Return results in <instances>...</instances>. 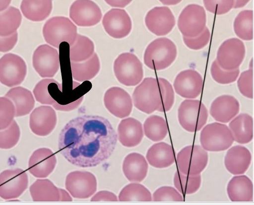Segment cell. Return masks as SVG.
<instances>
[{
    "instance_id": "6da1fadb",
    "label": "cell",
    "mask_w": 254,
    "mask_h": 205,
    "mask_svg": "<svg viewBox=\"0 0 254 205\" xmlns=\"http://www.w3.org/2000/svg\"><path fill=\"white\" fill-rule=\"evenodd\" d=\"M118 136L110 121L101 116H83L70 120L59 138L60 153L71 164L93 167L114 153Z\"/></svg>"
},
{
    "instance_id": "7a4b0ae2",
    "label": "cell",
    "mask_w": 254,
    "mask_h": 205,
    "mask_svg": "<svg viewBox=\"0 0 254 205\" xmlns=\"http://www.w3.org/2000/svg\"><path fill=\"white\" fill-rule=\"evenodd\" d=\"M177 56L175 44L166 38L157 39L147 47L144 62L149 68L155 70L166 69L175 62Z\"/></svg>"
},
{
    "instance_id": "3957f363",
    "label": "cell",
    "mask_w": 254,
    "mask_h": 205,
    "mask_svg": "<svg viewBox=\"0 0 254 205\" xmlns=\"http://www.w3.org/2000/svg\"><path fill=\"white\" fill-rule=\"evenodd\" d=\"M43 34L46 42L54 47L59 48L64 42L70 46L76 39L77 27L68 18L55 17L45 23Z\"/></svg>"
},
{
    "instance_id": "277c9868",
    "label": "cell",
    "mask_w": 254,
    "mask_h": 205,
    "mask_svg": "<svg viewBox=\"0 0 254 205\" xmlns=\"http://www.w3.org/2000/svg\"><path fill=\"white\" fill-rule=\"evenodd\" d=\"M134 107L146 114L157 111L161 105L160 89L157 78L147 77L135 88L132 94Z\"/></svg>"
},
{
    "instance_id": "5b68a950",
    "label": "cell",
    "mask_w": 254,
    "mask_h": 205,
    "mask_svg": "<svg viewBox=\"0 0 254 205\" xmlns=\"http://www.w3.org/2000/svg\"><path fill=\"white\" fill-rule=\"evenodd\" d=\"M208 119L207 109L198 100H185L178 110L179 123L184 130L190 133L200 131L206 124Z\"/></svg>"
},
{
    "instance_id": "8992f818",
    "label": "cell",
    "mask_w": 254,
    "mask_h": 205,
    "mask_svg": "<svg viewBox=\"0 0 254 205\" xmlns=\"http://www.w3.org/2000/svg\"><path fill=\"white\" fill-rule=\"evenodd\" d=\"M200 141L201 147L206 151L221 152L229 148L233 144L234 139L226 125L214 123L203 129Z\"/></svg>"
},
{
    "instance_id": "52a82bcc",
    "label": "cell",
    "mask_w": 254,
    "mask_h": 205,
    "mask_svg": "<svg viewBox=\"0 0 254 205\" xmlns=\"http://www.w3.org/2000/svg\"><path fill=\"white\" fill-rule=\"evenodd\" d=\"M114 69L119 81L127 86L137 85L143 77L142 64L132 53L120 55L115 62Z\"/></svg>"
},
{
    "instance_id": "ba28073f",
    "label": "cell",
    "mask_w": 254,
    "mask_h": 205,
    "mask_svg": "<svg viewBox=\"0 0 254 205\" xmlns=\"http://www.w3.org/2000/svg\"><path fill=\"white\" fill-rule=\"evenodd\" d=\"M179 170L190 175L200 174L208 162V154L199 145H190L184 148L178 154L177 158Z\"/></svg>"
},
{
    "instance_id": "9c48e42d",
    "label": "cell",
    "mask_w": 254,
    "mask_h": 205,
    "mask_svg": "<svg viewBox=\"0 0 254 205\" xmlns=\"http://www.w3.org/2000/svg\"><path fill=\"white\" fill-rule=\"evenodd\" d=\"M27 67L24 60L14 54L0 59V82L9 87L21 84L25 80Z\"/></svg>"
},
{
    "instance_id": "30bf717a",
    "label": "cell",
    "mask_w": 254,
    "mask_h": 205,
    "mask_svg": "<svg viewBox=\"0 0 254 205\" xmlns=\"http://www.w3.org/2000/svg\"><path fill=\"white\" fill-rule=\"evenodd\" d=\"M206 13L202 6L190 4L181 13L178 27L184 37L193 38L199 35L206 27Z\"/></svg>"
},
{
    "instance_id": "8fae6325",
    "label": "cell",
    "mask_w": 254,
    "mask_h": 205,
    "mask_svg": "<svg viewBox=\"0 0 254 205\" xmlns=\"http://www.w3.org/2000/svg\"><path fill=\"white\" fill-rule=\"evenodd\" d=\"M29 178L23 170H6L0 174V197L8 200L19 198L28 188Z\"/></svg>"
},
{
    "instance_id": "7c38bea8",
    "label": "cell",
    "mask_w": 254,
    "mask_h": 205,
    "mask_svg": "<svg viewBox=\"0 0 254 205\" xmlns=\"http://www.w3.org/2000/svg\"><path fill=\"white\" fill-rule=\"evenodd\" d=\"M66 189L74 198L86 199L92 196L97 190L96 176L87 171H73L66 176Z\"/></svg>"
},
{
    "instance_id": "4fadbf2b",
    "label": "cell",
    "mask_w": 254,
    "mask_h": 205,
    "mask_svg": "<svg viewBox=\"0 0 254 205\" xmlns=\"http://www.w3.org/2000/svg\"><path fill=\"white\" fill-rule=\"evenodd\" d=\"M33 93L36 101L51 105L57 111L67 112L62 86L54 79H44L35 86Z\"/></svg>"
},
{
    "instance_id": "5bb4252c",
    "label": "cell",
    "mask_w": 254,
    "mask_h": 205,
    "mask_svg": "<svg viewBox=\"0 0 254 205\" xmlns=\"http://www.w3.org/2000/svg\"><path fill=\"white\" fill-rule=\"evenodd\" d=\"M100 8L91 0H76L70 6L69 17L79 27H92L102 18Z\"/></svg>"
},
{
    "instance_id": "9a60e30c",
    "label": "cell",
    "mask_w": 254,
    "mask_h": 205,
    "mask_svg": "<svg viewBox=\"0 0 254 205\" xmlns=\"http://www.w3.org/2000/svg\"><path fill=\"white\" fill-rule=\"evenodd\" d=\"M246 54V49L242 41L237 38L225 41L217 52L216 61L219 66L227 70L239 68Z\"/></svg>"
},
{
    "instance_id": "2e32d148",
    "label": "cell",
    "mask_w": 254,
    "mask_h": 205,
    "mask_svg": "<svg viewBox=\"0 0 254 205\" xmlns=\"http://www.w3.org/2000/svg\"><path fill=\"white\" fill-rule=\"evenodd\" d=\"M33 65L42 77H54L60 68L58 51L48 45L40 46L34 53Z\"/></svg>"
},
{
    "instance_id": "e0dca14e",
    "label": "cell",
    "mask_w": 254,
    "mask_h": 205,
    "mask_svg": "<svg viewBox=\"0 0 254 205\" xmlns=\"http://www.w3.org/2000/svg\"><path fill=\"white\" fill-rule=\"evenodd\" d=\"M145 22L152 33L157 36H163L173 30L176 25V19L169 8L157 7L147 13Z\"/></svg>"
},
{
    "instance_id": "ac0fdd59",
    "label": "cell",
    "mask_w": 254,
    "mask_h": 205,
    "mask_svg": "<svg viewBox=\"0 0 254 205\" xmlns=\"http://www.w3.org/2000/svg\"><path fill=\"white\" fill-rule=\"evenodd\" d=\"M104 104L110 113L119 119L129 116L133 108L130 95L119 87H111L106 91L104 96Z\"/></svg>"
},
{
    "instance_id": "d6986e66",
    "label": "cell",
    "mask_w": 254,
    "mask_h": 205,
    "mask_svg": "<svg viewBox=\"0 0 254 205\" xmlns=\"http://www.w3.org/2000/svg\"><path fill=\"white\" fill-rule=\"evenodd\" d=\"M103 25L106 32L115 39L127 37L132 29L131 20L123 9H113L104 16Z\"/></svg>"
},
{
    "instance_id": "ffe728a7",
    "label": "cell",
    "mask_w": 254,
    "mask_h": 205,
    "mask_svg": "<svg viewBox=\"0 0 254 205\" xmlns=\"http://www.w3.org/2000/svg\"><path fill=\"white\" fill-rule=\"evenodd\" d=\"M174 86L179 95L186 98L194 99L198 97L202 91L203 79L197 71L187 69L177 75Z\"/></svg>"
},
{
    "instance_id": "44dd1931",
    "label": "cell",
    "mask_w": 254,
    "mask_h": 205,
    "mask_svg": "<svg viewBox=\"0 0 254 205\" xmlns=\"http://www.w3.org/2000/svg\"><path fill=\"white\" fill-rule=\"evenodd\" d=\"M57 123V114L50 106H42L36 108L30 116V128L35 135L47 137L52 133Z\"/></svg>"
},
{
    "instance_id": "7402d4cb",
    "label": "cell",
    "mask_w": 254,
    "mask_h": 205,
    "mask_svg": "<svg viewBox=\"0 0 254 205\" xmlns=\"http://www.w3.org/2000/svg\"><path fill=\"white\" fill-rule=\"evenodd\" d=\"M54 153L47 148H39L31 155L28 165L29 172L38 178H45L54 170L57 164Z\"/></svg>"
},
{
    "instance_id": "603a6c76",
    "label": "cell",
    "mask_w": 254,
    "mask_h": 205,
    "mask_svg": "<svg viewBox=\"0 0 254 205\" xmlns=\"http://www.w3.org/2000/svg\"><path fill=\"white\" fill-rule=\"evenodd\" d=\"M240 104L234 96L223 95L218 97L212 102L210 114L216 121L227 124L237 116L240 112Z\"/></svg>"
},
{
    "instance_id": "cb8c5ba5",
    "label": "cell",
    "mask_w": 254,
    "mask_h": 205,
    "mask_svg": "<svg viewBox=\"0 0 254 205\" xmlns=\"http://www.w3.org/2000/svg\"><path fill=\"white\" fill-rule=\"evenodd\" d=\"M252 161L250 151L245 147L237 145L227 152L224 164L226 169L234 175L244 174L249 168Z\"/></svg>"
},
{
    "instance_id": "d4e9b609",
    "label": "cell",
    "mask_w": 254,
    "mask_h": 205,
    "mask_svg": "<svg viewBox=\"0 0 254 205\" xmlns=\"http://www.w3.org/2000/svg\"><path fill=\"white\" fill-rule=\"evenodd\" d=\"M118 136L123 146L127 148L135 147L141 143L143 138L142 124L133 118L124 119L119 126Z\"/></svg>"
},
{
    "instance_id": "484cf974",
    "label": "cell",
    "mask_w": 254,
    "mask_h": 205,
    "mask_svg": "<svg viewBox=\"0 0 254 205\" xmlns=\"http://www.w3.org/2000/svg\"><path fill=\"white\" fill-rule=\"evenodd\" d=\"M227 194L232 202H248L253 199V184L246 175L234 176L229 181L227 188Z\"/></svg>"
},
{
    "instance_id": "4316f807",
    "label": "cell",
    "mask_w": 254,
    "mask_h": 205,
    "mask_svg": "<svg viewBox=\"0 0 254 205\" xmlns=\"http://www.w3.org/2000/svg\"><path fill=\"white\" fill-rule=\"evenodd\" d=\"M146 159L151 166L159 169L171 166L176 161L173 147L165 142L153 145L147 151Z\"/></svg>"
},
{
    "instance_id": "83f0119b",
    "label": "cell",
    "mask_w": 254,
    "mask_h": 205,
    "mask_svg": "<svg viewBox=\"0 0 254 205\" xmlns=\"http://www.w3.org/2000/svg\"><path fill=\"white\" fill-rule=\"evenodd\" d=\"M123 169L125 176L130 182H141L147 176L148 164L142 155L132 153L125 158Z\"/></svg>"
},
{
    "instance_id": "f1b7e54d",
    "label": "cell",
    "mask_w": 254,
    "mask_h": 205,
    "mask_svg": "<svg viewBox=\"0 0 254 205\" xmlns=\"http://www.w3.org/2000/svg\"><path fill=\"white\" fill-rule=\"evenodd\" d=\"M5 96L13 102L16 109V117L28 115L35 107V100L32 92L24 87L12 88Z\"/></svg>"
},
{
    "instance_id": "f546056e",
    "label": "cell",
    "mask_w": 254,
    "mask_h": 205,
    "mask_svg": "<svg viewBox=\"0 0 254 205\" xmlns=\"http://www.w3.org/2000/svg\"><path fill=\"white\" fill-rule=\"evenodd\" d=\"M229 128L236 142L246 144L250 142L254 136V122L252 117L242 114L230 121Z\"/></svg>"
},
{
    "instance_id": "4dcf8cb0",
    "label": "cell",
    "mask_w": 254,
    "mask_h": 205,
    "mask_svg": "<svg viewBox=\"0 0 254 205\" xmlns=\"http://www.w3.org/2000/svg\"><path fill=\"white\" fill-rule=\"evenodd\" d=\"M52 0H23L21 10L24 17L33 22H42L51 14Z\"/></svg>"
},
{
    "instance_id": "1f68e13d",
    "label": "cell",
    "mask_w": 254,
    "mask_h": 205,
    "mask_svg": "<svg viewBox=\"0 0 254 205\" xmlns=\"http://www.w3.org/2000/svg\"><path fill=\"white\" fill-rule=\"evenodd\" d=\"M73 78L83 82L94 78L99 72L101 64L99 58L95 53L88 60L81 62H70Z\"/></svg>"
},
{
    "instance_id": "d6a6232c",
    "label": "cell",
    "mask_w": 254,
    "mask_h": 205,
    "mask_svg": "<svg viewBox=\"0 0 254 205\" xmlns=\"http://www.w3.org/2000/svg\"><path fill=\"white\" fill-rule=\"evenodd\" d=\"M30 192L34 202H59V188L49 179H38L30 187Z\"/></svg>"
},
{
    "instance_id": "836d02e7",
    "label": "cell",
    "mask_w": 254,
    "mask_h": 205,
    "mask_svg": "<svg viewBox=\"0 0 254 205\" xmlns=\"http://www.w3.org/2000/svg\"><path fill=\"white\" fill-rule=\"evenodd\" d=\"M22 20L20 10L10 6L0 12V36L7 37L16 33Z\"/></svg>"
},
{
    "instance_id": "e575fe53",
    "label": "cell",
    "mask_w": 254,
    "mask_h": 205,
    "mask_svg": "<svg viewBox=\"0 0 254 205\" xmlns=\"http://www.w3.org/2000/svg\"><path fill=\"white\" fill-rule=\"evenodd\" d=\"M95 45L88 37L77 34L70 46L69 59L71 62H81L89 59L94 54Z\"/></svg>"
},
{
    "instance_id": "d590c367",
    "label": "cell",
    "mask_w": 254,
    "mask_h": 205,
    "mask_svg": "<svg viewBox=\"0 0 254 205\" xmlns=\"http://www.w3.org/2000/svg\"><path fill=\"white\" fill-rule=\"evenodd\" d=\"M145 136L154 142L163 140L168 132L166 121L158 116H151L145 121L143 125Z\"/></svg>"
},
{
    "instance_id": "8d00e7d4",
    "label": "cell",
    "mask_w": 254,
    "mask_h": 205,
    "mask_svg": "<svg viewBox=\"0 0 254 205\" xmlns=\"http://www.w3.org/2000/svg\"><path fill=\"white\" fill-rule=\"evenodd\" d=\"M236 35L244 41H251L254 37V13L252 10L241 12L234 23Z\"/></svg>"
},
{
    "instance_id": "74e56055",
    "label": "cell",
    "mask_w": 254,
    "mask_h": 205,
    "mask_svg": "<svg viewBox=\"0 0 254 205\" xmlns=\"http://www.w3.org/2000/svg\"><path fill=\"white\" fill-rule=\"evenodd\" d=\"M119 200L121 202H151L152 198L150 192L145 186L131 183L123 189Z\"/></svg>"
},
{
    "instance_id": "f35d334b",
    "label": "cell",
    "mask_w": 254,
    "mask_h": 205,
    "mask_svg": "<svg viewBox=\"0 0 254 205\" xmlns=\"http://www.w3.org/2000/svg\"><path fill=\"white\" fill-rule=\"evenodd\" d=\"M174 182L175 187L180 193L184 195H190L199 189L201 177L200 174L186 175L178 171L175 173Z\"/></svg>"
},
{
    "instance_id": "ab89813d",
    "label": "cell",
    "mask_w": 254,
    "mask_h": 205,
    "mask_svg": "<svg viewBox=\"0 0 254 205\" xmlns=\"http://www.w3.org/2000/svg\"><path fill=\"white\" fill-rule=\"evenodd\" d=\"M21 136L20 129L14 120L7 128L0 130V149H10L18 143Z\"/></svg>"
},
{
    "instance_id": "60d3db41",
    "label": "cell",
    "mask_w": 254,
    "mask_h": 205,
    "mask_svg": "<svg viewBox=\"0 0 254 205\" xmlns=\"http://www.w3.org/2000/svg\"><path fill=\"white\" fill-rule=\"evenodd\" d=\"M157 79L161 95V105L157 111L161 113L168 112L172 109L174 105L175 91L172 84L166 79L161 77Z\"/></svg>"
},
{
    "instance_id": "b9f144b4",
    "label": "cell",
    "mask_w": 254,
    "mask_h": 205,
    "mask_svg": "<svg viewBox=\"0 0 254 205\" xmlns=\"http://www.w3.org/2000/svg\"><path fill=\"white\" fill-rule=\"evenodd\" d=\"M16 117V109L13 102L8 97H0V130L8 127Z\"/></svg>"
},
{
    "instance_id": "7bdbcfd3",
    "label": "cell",
    "mask_w": 254,
    "mask_h": 205,
    "mask_svg": "<svg viewBox=\"0 0 254 205\" xmlns=\"http://www.w3.org/2000/svg\"><path fill=\"white\" fill-rule=\"evenodd\" d=\"M211 73L214 80L222 84H228L234 82L238 78L240 70H227L222 68L215 61L211 68Z\"/></svg>"
},
{
    "instance_id": "ee69618b",
    "label": "cell",
    "mask_w": 254,
    "mask_h": 205,
    "mask_svg": "<svg viewBox=\"0 0 254 205\" xmlns=\"http://www.w3.org/2000/svg\"><path fill=\"white\" fill-rule=\"evenodd\" d=\"M154 202H183L184 198L178 190L170 186H164L156 190L153 194Z\"/></svg>"
},
{
    "instance_id": "f6af8a7d",
    "label": "cell",
    "mask_w": 254,
    "mask_h": 205,
    "mask_svg": "<svg viewBox=\"0 0 254 205\" xmlns=\"http://www.w3.org/2000/svg\"><path fill=\"white\" fill-rule=\"evenodd\" d=\"M203 3L208 11L221 15L227 13L233 8L234 0H203Z\"/></svg>"
},
{
    "instance_id": "bcb514c9",
    "label": "cell",
    "mask_w": 254,
    "mask_h": 205,
    "mask_svg": "<svg viewBox=\"0 0 254 205\" xmlns=\"http://www.w3.org/2000/svg\"><path fill=\"white\" fill-rule=\"evenodd\" d=\"M253 79V70L250 69L241 74L237 82L238 87L241 93L250 99H253L254 97Z\"/></svg>"
},
{
    "instance_id": "7dc6e473",
    "label": "cell",
    "mask_w": 254,
    "mask_h": 205,
    "mask_svg": "<svg viewBox=\"0 0 254 205\" xmlns=\"http://www.w3.org/2000/svg\"><path fill=\"white\" fill-rule=\"evenodd\" d=\"M210 38L211 33L209 29L206 27L198 36L193 38L184 37L183 39L185 44L189 48L193 50H199L208 45Z\"/></svg>"
},
{
    "instance_id": "c3c4849f",
    "label": "cell",
    "mask_w": 254,
    "mask_h": 205,
    "mask_svg": "<svg viewBox=\"0 0 254 205\" xmlns=\"http://www.w3.org/2000/svg\"><path fill=\"white\" fill-rule=\"evenodd\" d=\"M18 40L17 32L7 37L0 36V52L6 53L11 51Z\"/></svg>"
},
{
    "instance_id": "681fc988",
    "label": "cell",
    "mask_w": 254,
    "mask_h": 205,
    "mask_svg": "<svg viewBox=\"0 0 254 205\" xmlns=\"http://www.w3.org/2000/svg\"><path fill=\"white\" fill-rule=\"evenodd\" d=\"M92 202H118L116 194L108 191H102L97 193L91 200Z\"/></svg>"
},
{
    "instance_id": "f907efd6",
    "label": "cell",
    "mask_w": 254,
    "mask_h": 205,
    "mask_svg": "<svg viewBox=\"0 0 254 205\" xmlns=\"http://www.w3.org/2000/svg\"><path fill=\"white\" fill-rule=\"evenodd\" d=\"M105 1L111 7L123 8L129 5L132 0H105Z\"/></svg>"
},
{
    "instance_id": "816d5d0a",
    "label": "cell",
    "mask_w": 254,
    "mask_h": 205,
    "mask_svg": "<svg viewBox=\"0 0 254 205\" xmlns=\"http://www.w3.org/2000/svg\"><path fill=\"white\" fill-rule=\"evenodd\" d=\"M60 192V202H71L72 199L70 195L65 190L59 188Z\"/></svg>"
},
{
    "instance_id": "f5cc1de1",
    "label": "cell",
    "mask_w": 254,
    "mask_h": 205,
    "mask_svg": "<svg viewBox=\"0 0 254 205\" xmlns=\"http://www.w3.org/2000/svg\"><path fill=\"white\" fill-rule=\"evenodd\" d=\"M250 0H234V5L233 8L239 9L245 6Z\"/></svg>"
},
{
    "instance_id": "db71d44e",
    "label": "cell",
    "mask_w": 254,
    "mask_h": 205,
    "mask_svg": "<svg viewBox=\"0 0 254 205\" xmlns=\"http://www.w3.org/2000/svg\"><path fill=\"white\" fill-rule=\"evenodd\" d=\"M163 5L167 6H174L180 3L183 0H159Z\"/></svg>"
},
{
    "instance_id": "11a10c76",
    "label": "cell",
    "mask_w": 254,
    "mask_h": 205,
    "mask_svg": "<svg viewBox=\"0 0 254 205\" xmlns=\"http://www.w3.org/2000/svg\"><path fill=\"white\" fill-rule=\"evenodd\" d=\"M12 0H0V12L7 9L11 4Z\"/></svg>"
}]
</instances>
